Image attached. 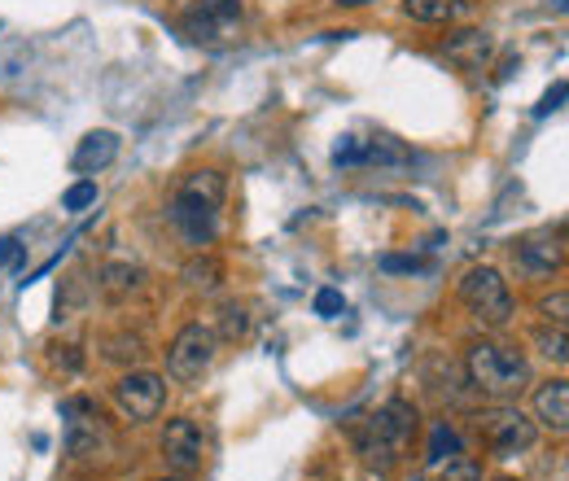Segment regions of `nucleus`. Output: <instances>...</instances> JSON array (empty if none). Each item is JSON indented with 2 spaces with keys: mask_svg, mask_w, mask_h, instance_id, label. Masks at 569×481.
Wrapping results in <instances>:
<instances>
[{
  "mask_svg": "<svg viewBox=\"0 0 569 481\" xmlns=\"http://www.w3.org/2000/svg\"><path fill=\"white\" fill-rule=\"evenodd\" d=\"M417 424H421V415H417V408H412L408 399H390L386 408H377V412L368 415V424L359 429V451H363V460L377 464V469L399 464L403 451H408L412 438H417Z\"/></svg>",
  "mask_w": 569,
  "mask_h": 481,
  "instance_id": "nucleus-1",
  "label": "nucleus"
},
{
  "mask_svg": "<svg viewBox=\"0 0 569 481\" xmlns=\"http://www.w3.org/2000/svg\"><path fill=\"white\" fill-rule=\"evenodd\" d=\"M465 368H469L473 390H482V394H491V399H517V394L530 385V363H526V354L512 350V345L478 342L469 350Z\"/></svg>",
  "mask_w": 569,
  "mask_h": 481,
  "instance_id": "nucleus-2",
  "label": "nucleus"
},
{
  "mask_svg": "<svg viewBox=\"0 0 569 481\" xmlns=\"http://www.w3.org/2000/svg\"><path fill=\"white\" fill-rule=\"evenodd\" d=\"M180 31L202 49L232 44L241 31V0H193L180 13Z\"/></svg>",
  "mask_w": 569,
  "mask_h": 481,
  "instance_id": "nucleus-3",
  "label": "nucleus"
},
{
  "mask_svg": "<svg viewBox=\"0 0 569 481\" xmlns=\"http://www.w3.org/2000/svg\"><path fill=\"white\" fill-rule=\"evenodd\" d=\"M460 302L491 329H503L512 320V293L496 268H469L460 275Z\"/></svg>",
  "mask_w": 569,
  "mask_h": 481,
  "instance_id": "nucleus-4",
  "label": "nucleus"
},
{
  "mask_svg": "<svg viewBox=\"0 0 569 481\" xmlns=\"http://www.w3.org/2000/svg\"><path fill=\"white\" fill-rule=\"evenodd\" d=\"M62 415H67V451L74 460H101L106 451H114V433L92 399H67Z\"/></svg>",
  "mask_w": 569,
  "mask_h": 481,
  "instance_id": "nucleus-5",
  "label": "nucleus"
},
{
  "mask_svg": "<svg viewBox=\"0 0 569 481\" xmlns=\"http://www.w3.org/2000/svg\"><path fill=\"white\" fill-rule=\"evenodd\" d=\"M207 455H211V438H207V429L193 415H180V420L167 424V433H162V460H167V469L176 478L202 473Z\"/></svg>",
  "mask_w": 569,
  "mask_h": 481,
  "instance_id": "nucleus-6",
  "label": "nucleus"
},
{
  "mask_svg": "<svg viewBox=\"0 0 569 481\" xmlns=\"http://www.w3.org/2000/svg\"><path fill=\"white\" fill-rule=\"evenodd\" d=\"M219 354V333L207 324H184L167 345V372L176 381H198Z\"/></svg>",
  "mask_w": 569,
  "mask_h": 481,
  "instance_id": "nucleus-7",
  "label": "nucleus"
},
{
  "mask_svg": "<svg viewBox=\"0 0 569 481\" xmlns=\"http://www.w3.org/2000/svg\"><path fill=\"white\" fill-rule=\"evenodd\" d=\"M478 433H482V442L496 455H521V451H530L539 442L535 420L526 412H517V408H491V412H482L478 415Z\"/></svg>",
  "mask_w": 569,
  "mask_h": 481,
  "instance_id": "nucleus-8",
  "label": "nucleus"
},
{
  "mask_svg": "<svg viewBox=\"0 0 569 481\" xmlns=\"http://www.w3.org/2000/svg\"><path fill=\"white\" fill-rule=\"evenodd\" d=\"M114 403H119V412L128 415L132 424H144V420H158L162 408H167V381L158 377V372H128L119 385H114Z\"/></svg>",
  "mask_w": 569,
  "mask_h": 481,
  "instance_id": "nucleus-9",
  "label": "nucleus"
},
{
  "mask_svg": "<svg viewBox=\"0 0 569 481\" xmlns=\"http://www.w3.org/2000/svg\"><path fill=\"white\" fill-rule=\"evenodd\" d=\"M171 223L184 232L189 245L202 250V245H211L214 237H219V202L193 193V189H180L176 202H171Z\"/></svg>",
  "mask_w": 569,
  "mask_h": 481,
  "instance_id": "nucleus-10",
  "label": "nucleus"
},
{
  "mask_svg": "<svg viewBox=\"0 0 569 481\" xmlns=\"http://www.w3.org/2000/svg\"><path fill=\"white\" fill-rule=\"evenodd\" d=\"M517 263L535 275H552L566 263V232L557 228H543V232H530L517 241Z\"/></svg>",
  "mask_w": 569,
  "mask_h": 481,
  "instance_id": "nucleus-11",
  "label": "nucleus"
},
{
  "mask_svg": "<svg viewBox=\"0 0 569 481\" xmlns=\"http://www.w3.org/2000/svg\"><path fill=\"white\" fill-rule=\"evenodd\" d=\"M114 158H119V137H114V132H88V137L79 140V149H74L71 167L79 176H97V171H106Z\"/></svg>",
  "mask_w": 569,
  "mask_h": 481,
  "instance_id": "nucleus-12",
  "label": "nucleus"
},
{
  "mask_svg": "<svg viewBox=\"0 0 569 481\" xmlns=\"http://www.w3.org/2000/svg\"><path fill=\"white\" fill-rule=\"evenodd\" d=\"M491 49H496V40H491L487 31H456V36L442 44L447 62L460 70H478L487 58H491Z\"/></svg>",
  "mask_w": 569,
  "mask_h": 481,
  "instance_id": "nucleus-13",
  "label": "nucleus"
},
{
  "mask_svg": "<svg viewBox=\"0 0 569 481\" xmlns=\"http://www.w3.org/2000/svg\"><path fill=\"white\" fill-rule=\"evenodd\" d=\"M535 415L539 424H548L552 433L569 429V381H548L535 390Z\"/></svg>",
  "mask_w": 569,
  "mask_h": 481,
  "instance_id": "nucleus-14",
  "label": "nucleus"
},
{
  "mask_svg": "<svg viewBox=\"0 0 569 481\" xmlns=\"http://www.w3.org/2000/svg\"><path fill=\"white\" fill-rule=\"evenodd\" d=\"M144 272L141 268H132V263H106L101 268V293L110 298V302H123V298H132L137 289H141Z\"/></svg>",
  "mask_w": 569,
  "mask_h": 481,
  "instance_id": "nucleus-15",
  "label": "nucleus"
},
{
  "mask_svg": "<svg viewBox=\"0 0 569 481\" xmlns=\"http://www.w3.org/2000/svg\"><path fill=\"white\" fill-rule=\"evenodd\" d=\"M426 455H429V469H433V473H438L442 464H451L456 455H465V442H460V433H456V429H451L447 420H442V424H433Z\"/></svg>",
  "mask_w": 569,
  "mask_h": 481,
  "instance_id": "nucleus-16",
  "label": "nucleus"
},
{
  "mask_svg": "<svg viewBox=\"0 0 569 481\" xmlns=\"http://www.w3.org/2000/svg\"><path fill=\"white\" fill-rule=\"evenodd\" d=\"M465 0H403V13L417 18V22H451L460 18Z\"/></svg>",
  "mask_w": 569,
  "mask_h": 481,
  "instance_id": "nucleus-17",
  "label": "nucleus"
},
{
  "mask_svg": "<svg viewBox=\"0 0 569 481\" xmlns=\"http://www.w3.org/2000/svg\"><path fill=\"white\" fill-rule=\"evenodd\" d=\"M101 354H106L110 363H141L144 338L141 333H114V338H106V342H101Z\"/></svg>",
  "mask_w": 569,
  "mask_h": 481,
  "instance_id": "nucleus-18",
  "label": "nucleus"
},
{
  "mask_svg": "<svg viewBox=\"0 0 569 481\" xmlns=\"http://www.w3.org/2000/svg\"><path fill=\"white\" fill-rule=\"evenodd\" d=\"M184 280H189V289L214 293V289H219V280H223V268H219V259L202 254V259H189V263H184Z\"/></svg>",
  "mask_w": 569,
  "mask_h": 481,
  "instance_id": "nucleus-19",
  "label": "nucleus"
},
{
  "mask_svg": "<svg viewBox=\"0 0 569 481\" xmlns=\"http://www.w3.org/2000/svg\"><path fill=\"white\" fill-rule=\"evenodd\" d=\"M184 189H193V193H202V198H211V202H223V176L219 171H193L189 180H184Z\"/></svg>",
  "mask_w": 569,
  "mask_h": 481,
  "instance_id": "nucleus-20",
  "label": "nucleus"
},
{
  "mask_svg": "<svg viewBox=\"0 0 569 481\" xmlns=\"http://www.w3.org/2000/svg\"><path fill=\"white\" fill-rule=\"evenodd\" d=\"M539 315H543L548 324H561V329H566V315H569L566 289H561V293H552V298H543V302H539Z\"/></svg>",
  "mask_w": 569,
  "mask_h": 481,
  "instance_id": "nucleus-21",
  "label": "nucleus"
},
{
  "mask_svg": "<svg viewBox=\"0 0 569 481\" xmlns=\"http://www.w3.org/2000/svg\"><path fill=\"white\" fill-rule=\"evenodd\" d=\"M438 478L442 481H478V464H473L469 455H456L451 464H442V469H438Z\"/></svg>",
  "mask_w": 569,
  "mask_h": 481,
  "instance_id": "nucleus-22",
  "label": "nucleus"
},
{
  "mask_svg": "<svg viewBox=\"0 0 569 481\" xmlns=\"http://www.w3.org/2000/svg\"><path fill=\"white\" fill-rule=\"evenodd\" d=\"M539 345H543V354H548V359H557V363H566V359H569V350H566V329H561V324H557L552 333L543 329V333H539Z\"/></svg>",
  "mask_w": 569,
  "mask_h": 481,
  "instance_id": "nucleus-23",
  "label": "nucleus"
},
{
  "mask_svg": "<svg viewBox=\"0 0 569 481\" xmlns=\"http://www.w3.org/2000/svg\"><path fill=\"white\" fill-rule=\"evenodd\" d=\"M219 324H223L219 333H223L228 342H237V338L246 333V311H241V307H223V320H219Z\"/></svg>",
  "mask_w": 569,
  "mask_h": 481,
  "instance_id": "nucleus-24",
  "label": "nucleus"
},
{
  "mask_svg": "<svg viewBox=\"0 0 569 481\" xmlns=\"http://www.w3.org/2000/svg\"><path fill=\"white\" fill-rule=\"evenodd\" d=\"M92 202H97V184H92V180L74 184L71 193L62 198V207H67V210H83V207H92Z\"/></svg>",
  "mask_w": 569,
  "mask_h": 481,
  "instance_id": "nucleus-25",
  "label": "nucleus"
},
{
  "mask_svg": "<svg viewBox=\"0 0 569 481\" xmlns=\"http://www.w3.org/2000/svg\"><path fill=\"white\" fill-rule=\"evenodd\" d=\"M333 162H338V167H356V162H363V144H359L356 137H342V144L333 149Z\"/></svg>",
  "mask_w": 569,
  "mask_h": 481,
  "instance_id": "nucleus-26",
  "label": "nucleus"
},
{
  "mask_svg": "<svg viewBox=\"0 0 569 481\" xmlns=\"http://www.w3.org/2000/svg\"><path fill=\"white\" fill-rule=\"evenodd\" d=\"M426 259H399V254H386L381 259V272H421Z\"/></svg>",
  "mask_w": 569,
  "mask_h": 481,
  "instance_id": "nucleus-27",
  "label": "nucleus"
},
{
  "mask_svg": "<svg viewBox=\"0 0 569 481\" xmlns=\"http://www.w3.org/2000/svg\"><path fill=\"white\" fill-rule=\"evenodd\" d=\"M316 311H320V315H338V311H342V293H338V289H320V293H316Z\"/></svg>",
  "mask_w": 569,
  "mask_h": 481,
  "instance_id": "nucleus-28",
  "label": "nucleus"
},
{
  "mask_svg": "<svg viewBox=\"0 0 569 481\" xmlns=\"http://www.w3.org/2000/svg\"><path fill=\"white\" fill-rule=\"evenodd\" d=\"M561 101H566V83H557L548 97H543V106H539V114H552V110H561Z\"/></svg>",
  "mask_w": 569,
  "mask_h": 481,
  "instance_id": "nucleus-29",
  "label": "nucleus"
},
{
  "mask_svg": "<svg viewBox=\"0 0 569 481\" xmlns=\"http://www.w3.org/2000/svg\"><path fill=\"white\" fill-rule=\"evenodd\" d=\"M0 263H18V241L13 237H0Z\"/></svg>",
  "mask_w": 569,
  "mask_h": 481,
  "instance_id": "nucleus-30",
  "label": "nucleus"
},
{
  "mask_svg": "<svg viewBox=\"0 0 569 481\" xmlns=\"http://www.w3.org/2000/svg\"><path fill=\"white\" fill-rule=\"evenodd\" d=\"M333 4H342V9H356V4H368V0H333Z\"/></svg>",
  "mask_w": 569,
  "mask_h": 481,
  "instance_id": "nucleus-31",
  "label": "nucleus"
},
{
  "mask_svg": "<svg viewBox=\"0 0 569 481\" xmlns=\"http://www.w3.org/2000/svg\"><path fill=\"white\" fill-rule=\"evenodd\" d=\"M162 481H189V478H162Z\"/></svg>",
  "mask_w": 569,
  "mask_h": 481,
  "instance_id": "nucleus-32",
  "label": "nucleus"
},
{
  "mask_svg": "<svg viewBox=\"0 0 569 481\" xmlns=\"http://www.w3.org/2000/svg\"><path fill=\"white\" fill-rule=\"evenodd\" d=\"M496 481H517V478H496Z\"/></svg>",
  "mask_w": 569,
  "mask_h": 481,
  "instance_id": "nucleus-33",
  "label": "nucleus"
}]
</instances>
